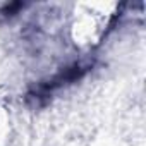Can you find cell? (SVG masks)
Instances as JSON below:
<instances>
[{
  "instance_id": "1",
  "label": "cell",
  "mask_w": 146,
  "mask_h": 146,
  "mask_svg": "<svg viewBox=\"0 0 146 146\" xmlns=\"http://www.w3.org/2000/svg\"><path fill=\"white\" fill-rule=\"evenodd\" d=\"M86 69H81V67H72V69H67L65 72H62V74H58L57 78H53L52 81H48V83H43L40 88H38V95H41V96H46L50 91H53V90H57V88H60V86H64L65 83H70V81H74V79H78L83 72H84Z\"/></svg>"
}]
</instances>
